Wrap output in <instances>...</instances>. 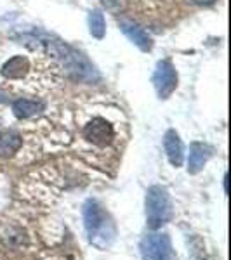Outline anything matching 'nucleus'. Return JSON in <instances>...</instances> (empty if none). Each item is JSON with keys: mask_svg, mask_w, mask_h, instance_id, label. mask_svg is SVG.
I'll return each mask as SVG.
<instances>
[{"mask_svg": "<svg viewBox=\"0 0 231 260\" xmlns=\"http://www.w3.org/2000/svg\"><path fill=\"white\" fill-rule=\"evenodd\" d=\"M21 44L30 45V47H39L44 49L45 52L54 56L56 59L61 61L63 68L66 70V73L71 78L78 82H85V83H96L99 82V73L94 68V64H91V61L83 56L82 52H78L77 49H73L71 45L65 44L63 40L56 39V37L49 35L45 31H30L24 33L19 37Z\"/></svg>", "mask_w": 231, "mask_h": 260, "instance_id": "obj_1", "label": "nucleus"}, {"mask_svg": "<svg viewBox=\"0 0 231 260\" xmlns=\"http://www.w3.org/2000/svg\"><path fill=\"white\" fill-rule=\"evenodd\" d=\"M212 156V148L205 142H191L190 146V156H188V172L191 175L198 174L204 169L209 158Z\"/></svg>", "mask_w": 231, "mask_h": 260, "instance_id": "obj_9", "label": "nucleus"}, {"mask_svg": "<svg viewBox=\"0 0 231 260\" xmlns=\"http://www.w3.org/2000/svg\"><path fill=\"white\" fill-rule=\"evenodd\" d=\"M174 215L172 208V200L165 187L162 186H151L146 192V220L148 228L157 231L163 224L170 222Z\"/></svg>", "mask_w": 231, "mask_h": 260, "instance_id": "obj_3", "label": "nucleus"}, {"mask_svg": "<svg viewBox=\"0 0 231 260\" xmlns=\"http://www.w3.org/2000/svg\"><path fill=\"white\" fill-rule=\"evenodd\" d=\"M23 146V137L12 130H2L0 132V156H12L18 153Z\"/></svg>", "mask_w": 231, "mask_h": 260, "instance_id": "obj_12", "label": "nucleus"}, {"mask_svg": "<svg viewBox=\"0 0 231 260\" xmlns=\"http://www.w3.org/2000/svg\"><path fill=\"white\" fill-rule=\"evenodd\" d=\"M28 71H30V61H28V57L14 56L4 62L0 73H2V77L7 78V80H19V78L26 77Z\"/></svg>", "mask_w": 231, "mask_h": 260, "instance_id": "obj_10", "label": "nucleus"}, {"mask_svg": "<svg viewBox=\"0 0 231 260\" xmlns=\"http://www.w3.org/2000/svg\"><path fill=\"white\" fill-rule=\"evenodd\" d=\"M21 260H65L61 258L60 255H54V253H49V251H40L37 255H30V257H24Z\"/></svg>", "mask_w": 231, "mask_h": 260, "instance_id": "obj_15", "label": "nucleus"}, {"mask_svg": "<svg viewBox=\"0 0 231 260\" xmlns=\"http://www.w3.org/2000/svg\"><path fill=\"white\" fill-rule=\"evenodd\" d=\"M101 4L104 9L113 12V14H120L127 7V0H101Z\"/></svg>", "mask_w": 231, "mask_h": 260, "instance_id": "obj_14", "label": "nucleus"}, {"mask_svg": "<svg viewBox=\"0 0 231 260\" xmlns=\"http://www.w3.org/2000/svg\"><path fill=\"white\" fill-rule=\"evenodd\" d=\"M82 136L96 148H106L115 141V127L103 116H96L83 127Z\"/></svg>", "mask_w": 231, "mask_h": 260, "instance_id": "obj_6", "label": "nucleus"}, {"mask_svg": "<svg viewBox=\"0 0 231 260\" xmlns=\"http://www.w3.org/2000/svg\"><path fill=\"white\" fill-rule=\"evenodd\" d=\"M45 110V103L44 101H37V99H16L12 103V113H14L16 118L19 120H26L32 116L39 115Z\"/></svg>", "mask_w": 231, "mask_h": 260, "instance_id": "obj_11", "label": "nucleus"}, {"mask_svg": "<svg viewBox=\"0 0 231 260\" xmlns=\"http://www.w3.org/2000/svg\"><path fill=\"white\" fill-rule=\"evenodd\" d=\"M119 26L122 33H124L137 49L142 50V52H150V50L153 49V39H151L148 35V31L142 26H139L137 23H134L131 19H122Z\"/></svg>", "mask_w": 231, "mask_h": 260, "instance_id": "obj_7", "label": "nucleus"}, {"mask_svg": "<svg viewBox=\"0 0 231 260\" xmlns=\"http://www.w3.org/2000/svg\"><path fill=\"white\" fill-rule=\"evenodd\" d=\"M142 260H178L167 233H151L141 240L139 245Z\"/></svg>", "mask_w": 231, "mask_h": 260, "instance_id": "obj_4", "label": "nucleus"}, {"mask_svg": "<svg viewBox=\"0 0 231 260\" xmlns=\"http://www.w3.org/2000/svg\"><path fill=\"white\" fill-rule=\"evenodd\" d=\"M83 225L87 231V238L92 246L99 250H108L117 238V225L110 213L98 200H87L83 203Z\"/></svg>", "mask_w": 231, "mask_h": 260, "instance_id": "obj_2", "label": "nucleus"}, {"mask_svg": "<svg viewBox=\"0 0 231 260\" xmlns=\"http://www.w3.org/2000/svg\"><path fill=\"white\" fill-rule=\"evenodd\" d=\"M193 2H195L196 6H212L216 0H193Z\"/></svg>", "mask_w": 231, "mask_h": 260, "instance_id": "obj_16", "label": "nucleus"}, {"mask_svg": "<svg viewBox=\"0 0 231 260\" xmlns=\"http://www.w3.org/2000/svg\"><path fill=\"white\" fill-rule=\"evenodd\" d=\"M89 31L94 39H104L106 35V21H104V14L99 9L91 11L89 14Z\"/></svg>", "mask_w": 231, "mask_h": 260, "instance_id": "obj_13", "label": "nucleus"}, {"mask_svg": "<svg viewBox=\"0 0 231 260\" xmlns=\"http://www.w3.org/2000/svg\"><path fill=\"white\" fill-rule=\"evenodd\" d=\"M163 149L165 154L169 158L172 167H181L184 161V148H183V141L179 137V134L174 128H169L163 136Z\"/></svg>", "mask_w": 231, "mask_h": 260, "instance_id": "obj_8", "label": "nucleus"}, {"mask_svg": "<svg viewBox=\"0 0 231 260\" xmlns=\"http://www.w3.org/2000/svg\"><path fill=\"white\" fill-rule=\"evenodd\" d=\"M7 99H9V95H7L2 89H0V104H2V103H7Z\"/></svg>", "mask_w": 231, "mask_h": 260, "instance_id": "obj_17", "label": "nucleus"}, {"mask_svg": "<svg viewBox=\"0 0 231 260\" xmlns=\"http://www.w3.org/2000/svg\"><path fill=\"white\" fill-rule=\"evenodd\" d=\"M153 87L160 99H169L172 92L178 89V71L170 59H162L157 62L153 71Z\"/></svg>", "mask_w": 231, "mask_h": 260, "instance_id": "obj_5", "label": "nucleus"}]
</instances>
